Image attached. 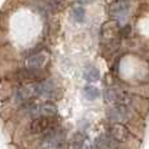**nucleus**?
<instances>
[{
    "instance_id": "obj_1",
    "label": "nucleus",
    "mask_w": 149,
    "mask_h": 149,
    "mask_svg": "<svg viewBox=\"0 0 149 149\" xmlns=\"http://www.w3.org/2000/svg\"><path fill=\"white\" fill-rule=\"evenodd\" d=\"M120 24L116 20H109L101 26V43L106 49H116L120 38Z\"/></svg>"
},
{
    "instance_id": "obj_2",
    "label": "nucleus",
    "mask_w": 149,
    "mask_h": 149,
    "mask_svg": "<svg viewBox=\"0 0 149 149\" xmlns=\"http://www.w3.org/2000/svg\"><path fill=\"white\" fill-rule=\"evenodd\" d=\"M41 97V82H30L17 88L13 93L15 102L18 105H26L33 102L36 98Z\"/></svg>"
},
{
    "instance_id": "obj_3",
    "label": "nucleus",
    "mask_w": 149,
    "mask_h": 149,
    "mask_svg": "<svg viewBox=\"0 0 149 149\" xmlns=\"http://www.w3.org/2000/svg\"><path fill=\"white\" fill-rule=\"evenodd\" d=\"M56 118H47V116H37L30 123V132L33 135L47 134L51 130L56 128Z\"/></svg>"
},
{
    "instance_id": "obj_4",
    "label": "nucleus",
    "mask_w": 149,
    "mask_h": 149,
    "mask_svg": "<svg viewBox=\"0 0 149 149\" xmlns=\"http://www.w3.org/2000/svg\"><path fill=\"white\" fill-rule=\"evenodd\" d=\"M15 81L18 82H41L42 80H46V74L42 70H31V68H22L13 74Z\"/></svg>"
},
{
    "instance_id": "obj_5",
    "label": "nucleus",
    "mask_w": 149,
    "mask_h": 149,
    "mask_svg": "<svg viewBox=\"0 0 149 149\" xmlns=\"http://www.w3.org/2000/svg\"><path fill=\"white\" fill-rule=\"evenodd\" d=\"M130 4L126 0H115L109 5V15H110L111 20L120 21L124 20L128 15Z\"/></svg>"
},
{
    "instance_id": "obj_6",
    "label": "nucleus",
    "mask_w": 149,
    "mask_h": 149,
    "mask_svg": "<svg viewBox=\"0 0 149 149\" xmlns=\"http://www.w3.org/2000/svg\"><path fill=\"white\" fill-rule=\"evenodd\" d=\"M63 143H64V132L56 127L46 134L43 141H42V147L45 149H56Z\"/></svg>"
},
{
    "instance_id": "obj_7",
    "label": "nucleus",
    "mask_w": 149,
    "mask_h": 149,
    "mask_svg": "<svg viewBox=\"0 0 149 149\" xmlns=\"http://www.w3.org/2000/svg\"><path fill=\"white\" fill-rule=\"evenodd\" d=\"M109 135L115 140L116 143H124L131 137L130 130L123 123H113L109 127Z\"/></svg>"
},
{
    "instance_id": "obj_8",
    "label": "nucleus",
    "mask_w": 149,
    "mask_h": 149,
    "mask_svg": "<svg viewBox=\"0 0 149 149\" xmlns=\"http://www.w3.org/2000/svg\"><path fill=\"white\" fill-rule=\"evenodd\" d=\"M46 62H47V54L45 51H38L26 58L25 65L26 68H31V70H42L43 65L46 64Z\"/></svg>"
},
{
    "instance_id": "obj_9",
    "label": "nucleus",
    "mask_w": 149,
    "mask_h": 149,
    "mask_svg": "<svg viewBox=\"0 0 149 149\" xmlns=\"http://www.w3.org/2000/svg\"><path fill=\"white\" fill-rule=\"evenodd\" d=\"M107 118L113 123H122L128 118V107L124 105H115L107 111Z\"/></svg>"
},
{
    "instance_id": "obj_10",
    "label": "nucleus",
    "mask_w": 149,
    "mask_h": 149,
    "mask_svg": "<svg viewBox=\"0 0 149 149\" xmlns=\"http://www.w3.org/2000/svg\"><path fill=\"white\" fill-rule=\"evenodd\" d=\"M56 92H58V88L52 80L46 79L43 81H41V97L52 100V98L56 97Z\"/></svg>"
},
{
    "instance_id": "obj_11",
    "label": "nucleus",
    "mask_w": 149,
    "mask_h": 149,
    "mask_svg": "<svg viewBox=\"0 0 149 149\" xmlns=\"http://www.w3.org/2000/svg\"><path fill=\"white\" fill-rule=\"evenodd\" d=\"M58 107L54 102L46 101L43 103H39L38 106V116H47V118H56Z\"/></svg>"
},
{
    "instance_id": "obj_12",
    "label": "nucleus",
    "mask_w": 149,
    "mask_h": 149,
    "mask_svg": "<svg viewBox=\"0 0 149 149\" xmlns=\"http://www.w3.org/2000/svg\"><path fill=\"white\" fill-rule=\"evenodd\" d=\"M115 140L110 136V135L102 134L95 139L94 147L95 149H115Z\"/></svg>"
},
{
    "instance_id": "obj_13",
    "label": "nucleus",
    "mask_w": 149,
    "mask_h": 149,
    "mask_svg": "<svg viewBox=\"0 0 149 149\" xmlns=\"http://www.w3.org/2000/svg\"><path fill=\"white\" fill-rule=\"evenodd\" d=\"M82 94H84V97L86 98V100L94 101L101 95V92L98 88L93 86V85H86V86H84V89H82Z\"/></svg>"
},
{
    "instance_id": "obj_14",
    "label": "nucleus",
    "mask_w": 149,
    "mask_h": 149,
    "mask_svg": "<svg viewBox=\"0 0 149 149\" xmlns=\"http://www.w3.org/2000/svg\"><path fill=\"white\" fill-rule=\"evenodd\" d=\"M85 141H86V135L84 132H77L72 137L71 147H72V149H82L85 147Z\"/></svg>"
},
{
    "instance_id": "obj_15",
    "label": "nucleus",
    "mask_w": 149,
    "mask_h": 149,
    "mask_svg": "<svg viewBox=\"0 0 149 149\" xmlns=\"http://www.w3.org/2000/svg\"><path fill=\"white\" fill-rule=\"evenodd\" d=\"M101 77L100 71L97 70L95 67H86L84 70V79L89 82H95L98 81Z\"/></svg>"
},
{
    "instance_id": "obj_16",
    "label": "nucleus",
    "mask_w": 149,
    "mask_h": 149,
    "mask_svg": "<svg viewBox=\"0 0 149 149\" xmlns=\"http://www.w3.org/2000/svg\"><path fill=\"white\" fill-rule=\"evenodd\" d=\"M85 16H86V13H85L84 7H81V5H77L72 9V17L76 22H84Z\"/></svg>"
},
{
    "instance_id": "obj_17",
    "label": "nucleus",
    "mask_w": 149,
    "mask_h": 149,
    "mask_svg": "<svg viewBox=\"0 0 149 149\" xmlns=\"http://www.w3.org/2000/svg\"><path fill=\"white\" fill-rule=\"evenodd\" d=\"M59 3L56 0H45V8H46L49 12H56L59 9Z\"/></svg>"
},
{
    "instance_id": "obj_18",
    "label": "nucleus",
    "mask_w": 149,
    "mask_h": 149,
    "mask_svg": "<svg viewBox=\"0 0 149 149\" xmlns=\"http://www.w3.org/2000/svg\"><path fill=\"white\" fill-rule=\"evenodd\" d=\"M79 4H88V3H90V1H93V0H76Z\"/></svg>"
},
{
    "instance_id": "obj_19",
    "label": "nucleus",
    "mask_w": 149,
    "mask_h": 149,
    "mask_svg": "<svg viewBox=\"0 0 149 149\" xmlns=\"http://www.w3.org/2000/svg\"><path fill=\"white\" fill-rule=\"evenodd\" d=\"M82 149H94V148H93V147H90V145H85V147L82 148Z\"/></svg>"
}]
</instances>
